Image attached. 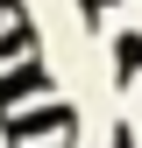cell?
Masks as SVG:
<instances>
[{
    "label": "cell",
    "mask_w": 142,
    "mask_h": 148,
    "mask_svg": "<svg viewBox=\"0 0 142 148\" xmlns=\"http://www.w3.org/2000/svg\"><path fill=\"white\" fill-rule=\"evenodd\" d=\"M71 120H78V113H71L64 99H43V106H29L22 120H7V141L22 148V141H43V134H64Z\"/></svg>",
    "instance_id": "1"
},
{
    "label": "cell",
    "mask_w": 142,
    "mask_h": 148,
    "mask_svg": "<svg viewBox=\"0 0 142 148\" xmlns=\"http://www.w3.org/2000/svg\"><path fill=\"white\" fill-rule=\"evenodd\" d=\"M36 92H50V71H43V64H22V71H7V78H0V106L36 99Z\"/></svg>",
    "instance_id": "2"
},
{
    "label": "cell",
    "mask_w": 142,
    "mask_h": 148,
    "mask_svg": "<svg viewBox=\"0 0 142 148\" xmlns=\"http://www.w3.org/2000/svg\"><path fill=\"white\" fill-rule=\"evenodd\" d=\"M114 78H142V35H114Z\"/></svg>",
    "instance_id": "3"
},
{
    "label": "cell",
    "mask_w": 142,
    "mask_h": 148,
    "mask_svg": "<svg viewBox=\"0 0 142 148\" xmlns=\"http://www.w3.org/2000/svg\"><path fill=\"white\" fill-rule=\"evenodd\" d=\"M22 49H36V28H14V35H0V64H7V57H22Z\"/></svg>",
    "instance_id": "4"
},
{
    "label": "cell",
    "mask_w": 142,
    "mask_h": 148,
    "mask_svg": "<svg viewBox=\"0 0 142 148\" xmlns=\"http://www.w3.org/2000/svg\"><path fill=\"white\" fill-rule=\"evenodd\" d=\"M114 148H135V141H128V127H121V134H114Z\"/></svg>",
    "instance_id": "5"
},
{
    "label": "cell",
    "mask_w": 142,
    "mask_h": 148,
    "mask_svg": "<svg viewBox=\"0 0 142 148\" xmlns=\"http://www.w3.org/2000/svg\"><path fill=\"white\" fill-rule=\"evenodd\" d=\"M0 14H14V0H0Z\"/></svg>",
    "instance_id": "6"
}]
</instances>
